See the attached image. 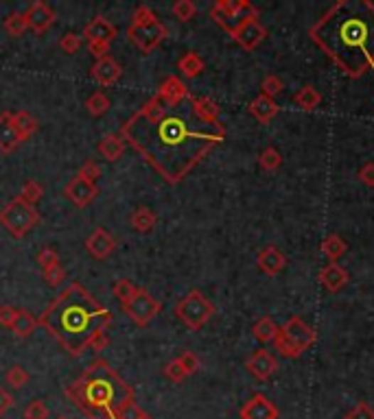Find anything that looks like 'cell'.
Wrapping results in <instances>:
<instances>
[{
	"label": "cell",
	"mask_w": 374,
	"mask_h": 419,
	"mask_svg": "<svg viewBox=\"0 0 374 419\" xmlns=\"http://www.w3.org/2000/svg\"><path fill=\"white\" fill-rule=\"evenodd\" d=\"M357 179L368 186V188H374V162H365L359 170H357Z\"/></svg>",
	"instance_id": "obj_50"
},
{
	"label": "cell",
	"mask_w": 374,
	"mask_h": 419,
	"mask_svg": "<svg viewBox=\"0 0 374 419\" xmlns=\"http://www.w3.org/2000/svg\"><path fill=\"white\" fill-rule=\"evenodd\" d=\"M278 415L280 413H278L276 404L263 393L252 396L239 410L241 419H278Z\"/></svg>",
	"instance_id": "obj_17"
},
{
	"label": "cell",
	"mask_w": 374,
	"mask_h": 419,
	"mask_svg": "<svg viewBox=\"0 0 374 419\" xmlns=\"http://www.w3.org/2000/svg\"><path fill=\"white\" fill-rule=\"evenodd\" d=\"M343 419H374V408L368 402H359L357 406H353Z\"/></svg>",
	"instance_id": "obj_47"
},
{
	"label": "cell",
	"mask_w": 374,
	"mask_h": 419,
	"mask_svg": "<svg viewBox=\"0 0 374 419\" xmlns=\"http://www.w3.org/2000/svg\"><path fill=\"white\" fill-rule=\"evenodd\" d=\"M36 327H38V317L31 310L20 308L18 317H16V321H14V325L9 327V330L14 332L16 339H28L36 332Z\"/></svg>",
	"instance_id": "obj_26"
},
{
	"label": "cell",
	"mask_w": 374,
	"mask_h": 419,
	"mask_svg": "<svg viewBox=\"0 0 374 419\" xmlns=\"http://www.w3.org/2000/svg\"><path fill=\"white\" fill-rule=\"evenodd\" d=\"M38 262L42 266V271H48V268H53V266H60V254H57L53 247H44L38 254Z\"/></svg>",
	"instance_id": "obj_43"
},
{
	"label": "cell",
	"mask_w": 374,
	"mask_h": 419,
	"mask_svg": "<svg viewBox=\"0 0 374 419\" xmlns=\"http://www.w3.org/2000/svg\"><path fill=\"white\" fill-rule=\"evenodd\" d=\"M320 251L331 260V262H337L343 254L348 251V245H346V241L339 236V234H328L324 241H322V245H320Z\"/></svg>",
	"instance_id": "obj_31"
},
{
	"label": "cell",
	"mask_w": 374,
	"mask_h": 419,
	"mask_svg": "<svg viewBox=\"0 0 374 419\" xmlns=\"http://www.w3.org/2000/svg\"><path fill=\"white\" fill-rule=\"evenodd\" d=\"M136 290H138V286H136V284H132L129 280H119L117 284H114V288H112L114 297L119 299L121 306H125V304L129 302V299L136 295Z\"/></svg>",
	"instance_id": "obj_38"
},
{
	"label": "cell",
	"mask_w": 374,
	"mask_h": 419,
	"mask_svg": "<svg viewBox=\"0 0 374 419\" xmlns=\"http://www.w3.org/2000/svg\"><path fill=\"white\" fill-rule=\"evenodd\" d=\"M5 380L11 388H22L28 382V371L22 365H11L5 374Z\"/></svg>",
	"instance_id": "obj_40"
},
{
	"label": "cell",
	"mask_w": 374,
	"mask_h": 419,
	"mask_svg": "<svg viewBox=\"0 0 374 419\" xmlns=\"http://www.w3.org/2000/svg\"><path fill=\"white\" fill-rule=\"evenodd\" d=\"M204 68H206V64H204V59H201L197 53H184L182 57H180V62H178V70L182 72V77H186V79H195V77H199L201 72H204Z\"/></svg>",
	"instance_id": "obj_28"
},
{
	"label": "cell",
	"mask_w": 374,
	"mask_h": 419,
	"mask_svg": "<svg viewBox=\"0 0 374 419\" xmlns=\"http://www.w3.org/2000/svg\"><path fill=\"white\" fill-rule=\"evenodd\" d=\"M282 87H284V83L278 75H267L261 83V94H265L269 99H276L282 92Z\"/></svg>",
	"instance_id": "obj_41"
},
{
	"label": "cell",
	"mask_w": 374,
	"mask_h": 419,
	"mask_svg": "<svg viewBox=\"0 0 374 419\" xmlns=\"http://www.w3.org/2000/svg\"><path fill=\"white\" fill-rule=\"evenodd\" d=\"M117 26H114L109 20H105L103 16H95L83 28V38L88 42V50L101 59L105 55H109V46L117 40Z\"/></svg>",
	"instance_id": "obj_10"
},
{
	"label": "cell",
	"mask_w": 374,
	"mask_h": 419,
	"mask_svg": "<svg viewBox=\"0 0 374 419\" xmlns=\"http://www.w3.org/2000/svg\"><path fill=\"white\" fill-rule=\"evenodd\" d=\"M123 310L127 312V317H129L136 325L147 327V325L162 312V302H158V299H156L147 288H138L136 295L123 306Z\"/></svg>",
	"instance_id": "obj_11"
},
{
	"label": "cell",
	"mask_w": 374,
	"mask_h": 419,
	"mask_svg": "<svg viewBox=\"0 0 374 419\" xmlns=\"http://www.w3.org/2000/svg\"><path fill=\"white\" fill-rule=\"evenodd\" d=\"M66 398L90 419H107L117 408L134 400V388L105 361H95L66 386Z\"/></svg>",
	"instance_id": "obj_4"
},
{
	"label": "cell",
	"mask_w": 374,
	"mask_h": 419,
	"mask_svg": "<svg viewBox=\"0 0 374 419\" xmlns=\"http://www.w3.org/2000/svg\"><path fill=\"white\" fill-rule=\"evenodd\" d=\"M26 28H28V24H26L24 11H22V13H20V11L9 13V16L5 18V31H7L11 38H20V36H24Z\"/></svg>",
	"instance_id": "obj_35"
},
{
	"label": "cell",
	"mask_w": 374,
	"mask_h": 419,
	"mask_svg": "<svg viewBox=\"0 0 374 419\" xmlns=\"http://www.w3.org/2000/svg\"><path fill=\"white\" fill-rule=\"evenodd\" d=\"M182 107H171L173 111H169L164 103L151 97L119 131L166 184H180L225 138L221 123L206 125L199 121L191 107V99L184 111Z\"/></svg>",
	"instance_id": "obj_1"
},
{
	"label": "cell",
	"mask_w": 374,
	"mask_h": 419,
	"mask_svg": "<svg viewBox=\"0 0 374 419\" xmlns=\"http://www.w3.org/2000/svg\"><path fill=\"white\" fill-rule=\"evenodd\" d=\"M318 341V332L300 317H289L280 327L274 347L284 358H300L306 349H311Z\"/></svg>",
	"instance_id": "obj_6"
},
{
	"label": "cell",
	"mask_w": 374,
	"mask_h": 419,
	"mask_svg": "<svg viewBox=\"0 0 374 419\" xmlns=\"http://www.w3.org/2000/svg\"><path fill=\"white\" fill-rule=\"evenodd\" d=\"M57 419H68V417H64V415H62V417H57Z\"/></svg>",
	"instance_id": "obj_54"
},
{
	"label": "cell",
	"mask_w": 374,
	"mask_h": 419,
	"mask_svg": "<svg viewBox=\"0 0 374 419\" xmlns=\"http://www.w3.org/2000/svg\"><path fill=\"white\" fill-rule=\"evenodd\" d=\"M20 144H22V140L11 123V111H3L0 114V153L9 156Z\"/></svg>",
	"instance_id": "obj_23"
},
{
	"label": "cell",
	"mask_w": 374,
	"mask_h": 419,
	"mask_svg": "<svg viewBox=\"0 0 374 419\" xmlns=\"http://www.w3.org/2000/svg\"><path fill=\"white\" fill-rule=\"evenodd\" d=\"M230 38H233L243 50H254V48H258L265 42L267 28L261 24V20H258V18H252V20L243 22Z\"/></svg>",
	"instance_id": "obj_13"
},
{
	"label": "cell",
	"mask_w": 374,
	"mask_h": 419,
	"mask_svg": "<svg viewBox=\"0 0 374 419\" xmlns=\"http://www.w3.org/2000/svg\"><path fill=\"white\" fill-rule=\"evenodd\" d=\"M348 271L337 262H328L322 271H320V284L328 290V293H339L348 286Z\"/></svg>",
	"instance_id": "obj_21"
},
{
	"label": "cell",
	"mask_w": 374,
	"mask_h": 419,
	"mask_svg": "<svg viewBox=\"0 0 374 419\" xmlns=\"http://www.w3.org/2000/svg\"><path fill=\"white\" fill-rule=\"evenodd\" d=\"M97 151L105 162H119L125 153V140L119 134H107L99 140Z\"/></svg>",
	"instance_id": "obj_25"
},
{
	"label": "cell",
	"mask_w": 374,
	"mask_h": 419,
	"mask_svg": "<svg viewBox=\"0 0 374 419\" xmlns=\"http://www.w3.org/2000/svg\"><path fill=\"white\" fill-rule=\"evenodd\" d=\"M66 197L77 205V207H88L97 197H99V188L95 182H90V179H85L81 175H75L70 182L66 184L64 188Z\"/></svg>",
	"instance_id": "obj_14"
},
{
	"label": "cell",
	"mask_w": 374,
	"mask_h": 419,
	"mask_svg": "<svg viewBox=\"0 0 374 419\" xmlns=\"http://www.w3.org/2000/svg\"><path fill=\"white\" fill-rule=\"evenodd\" d=\"M81 44H83V40H81V36L79 33H66V36H62V40H60V48L66 53V55H75V53H79V48H81Z\"/></svg>",
	"instance_id": "obj_44"
},
{
	"label": "cell",
	"mask_w": 374,
	"mask_h": 419,
	"mask_svg": "<svg viewBox=\"0 0 374 419\" xmlns=\"http://www.w3.org/2000/svg\"><path fill=\"white\" fill-rule=\"evenodd\" d=\"M11 123H14V127H16V131H18V136H20L22 142L28 140V138H31L38 131V121L28 111H24V109L18 111V114H11Z\"/></svg>",
	"instance_id": "obj_29"
},
{
	"label": "cell",
	"mask_w": 374,
	"mask_h": 419,
	"mask_svg": "<svg viewBox=\"0 0 374 419\" xmlns=\"http://www.w3.org/2000/svg\"><path fill=\"white\" fill-rule=\"evenodd\" d=\"M24 419H48V406L42 400H33L24 408Z\"/></svg>",
	"instance_id": "obj_46"
},
{
	"label": "cell",
	"mask_w": 374,
	"mask_h": 419,
	"mask_svg": "<svg viewBox=\"0 0 374 419\" xmlns=\"http://www.w3.org/2000/svg\"><path fill=\"white\" fill-rule=\"evenodd\" d=\"M210 18L225 33L233 36L243 22L258 18V9L252 3H247V0H217L210 7Z\"/></svg>",
	"instance_id": "obj_9"
},
{
	"label": "cell",
	"mask_w": 374,
	"mask_h": 419,
	"mask_svg": "<svg viewBox=\"0 0 374 419\" xmlns=\"http://www.w3.org/2000/svg\"><path fill=\"white\" fill-rule=\"evenodd\" d=\"M77 175H81V177H85V179H90V182L97 184V179L101 177V166H99L95 160H85Z\"/></svg>",
	"instance_id": "obj_48"
},
{
	"label": "cell",
	"mask_w": 374,
	"mask_h": 419,
	"mask_svg": "<svg viewBox=\"0 0 374 419\" xmlns=\"http://www.w3.org/2000/svg\"><path fill=\"white\" fill-rule=\"evenodd\" d=\"M90 77H92L99 85L109 87V85H114V83H117V81L123 77V68H121V64H119L112 55H105V57L97 59V62L92 64Z\"/></svg>",
	"instance_id": "obj_18"
},
{
	"label": "cell",
	"mask_w": 374,
	"mask_h": 419,
	"mask_svg": "<svg viewBox=\"0 0 374 419\" xmlns=\"http://www.w3.org/2000/svg\"><path fill=\"white\" fill-rule=\"evenodd\" d=\"M278 323L272 317H261L252 325V334L261 341V343H274L278 337Z\"/></svg>",
	"instance_id": "obj_30"
},
{
	"label": "cell",
	"mask_w": 374,
	"mask_h": 419,
	"mask_svg": "<svg viewBox=\"0 0 374 419\" xmlns=\"http://www.w3.org/2000/svg\"><path fill=\"white\" fill-rule=\"evenodd\" d=\"M213 315L215 306L201 290H191L176 304V317L193 332L201 330L213 319Z\"/></svg>",
	"instance_id": "obj_8"
},
{
	"label": "cell",
	"mask_w": 374,
	"mask_h": 419,
	"mask_svg": "<svg viewBox=\"0 0 374 419\" xmlns=\"http://www.w3.org/2000/svg\"><path fill=\"white\" fill-rule=\"evenodd\" d=\"M129 223H132V227H134L138 234H149V232L156 227L158 217L154 214V210H151V207L140 205V207H136V210H134V214L129 217Z\"/></svg>",
	"instance_id": "obj_27"
},
{
	"label": "cell",
	"mask_w": 374,
	"mask_h": 419,
	"mask_svg": "<svg viewBox=\"0 0 374 419\" xmlns=\"http://www.w3.org/2000/svg\"><path fill=\"white\" fill-rule=\"evenodd\" d=\"M245 369L256 380H269L278 371V358L269 349H256L245 363Z\"/></svg>",
	"instance_id": "obj_16"
},
{
	"label": "cell",
	"mask_w": 374,
	"mask_h": 419,
	"mask_svg": "<svg viewBox=\"0 0 374 419\" xmlns=\"http://www.w3.org/2000/svg\"><path fill=\"white\" fill-rule=\"evenodd\" d=\"M256 264H258V268H261L265 276H272L274 278V276H278V273L284 271L287 258H284V254L276 245H267V247H263L261 251H258Z\"/></svg>",
	"instance_id": "obj_20"
},
{
	"label": "cell",
	"mask_w": 374,
	"mask_h": 419,
	"mask_svg": "<svg viewBox=\"0 0 374 419\" xmlns=\"http://www.w3.org/2000/svg\"><path fill=\"white\" fill-rule=\"evenodd\" d=\"M42 223L38 207L26 203L20 197H14L3 210H0V225H3L14 238H24L31 229Z\"/></svg>",
	"instance_id": "obj_7"
},
{
	"label": "cell",
	"mask_w": 374,
	"mask_h": 419,
	"mask_svg": "<svg viewBox=\"0 0 374 419\" xmlns=\"http://www.w3.org/2000/svg\"><path fill=\"white\" fill-rule=\"evenodd\" d=\"M109 97L105 92H101V89H97V92H92L88 99H85V111H88L90 116H103L107 109H109Z\"/></svg>",
	"instance_id": "obj_33"
},
{
	"label": "cell",
	"mask_w": 374,
	"mask_h": 419,
	"mask_svg": "<svg viewBox=\"0 0 374 419\" xmlns=\"http://www.w3.org/2000/svg\"><path fill=\"white\" fill-rule=\"evenodd\" d=\"M20 199H24L26 203H31L36 205L38 201L44 199V186L40 182H36V179H26V182L22 184V190L18 195Z\"/></svg>",
	"instance_id": "obj_34"
},
{
	"label": "cell",
	"mask_w": 374,
	"mask_h": 419,
	"mask_svg": "<svg viewBox=\"0 0 374 419\" xmlns=\"http://www.w3.org/2000/svg\"><path fill=\"white\" fill-rule=\"evenodd\" d=\"M145 415H147V413L136 404V400H132V402H127V404H123L121 408L114 410L109 417H114V419H142Z\"/></svg>",
	"instance_id": "obj_39"
},
{
	"label": "cell",
	"mask_w": 374,
	"mask_h": 419,
	"mask_svg": "<svg viewBox=\"0 0 374 419\" xmlns=\"http://www.w3.org/2000/svg\"><path fill=\"white\" fill-rule=\"evenodd\" d=\"M247 111L254 116V121H258L261 125H267V123H272V118L278 116L280 105L276 103V99H269V97H265V94H258V97L247 105Z\"/></svg>",
	"instance_id": "obj_22"
},
{
	"label": "cell",
	"mask_w": 374,
	"mask_h": 419,
	"mask_svg": "<svg viewBox=\"0 0 374 419\" xmlns=\"http://www.w3.org/2000/svg\"><path fill=\"white\" fill-rule=\"evenodd\" d=\"M11 406H14V396L7 391V388L0 386V417H3Z\"/></svg>",
	"instance_id": "obj_52"
},
{
	"label": "cell",
	"mask_w": 374,
	"mask_h": 419,
	"mask_svg": "<svg viewBox=\"0 0 374 419\" xmlns=\"http://www.w3.org/2000/svg\"><path fill=\"white\" fill-rule=\"evenodd\" d=\"M114 249H117V238L103 227H97L88 238H85V251L97 260H105L107 256L114 254Z\"/></svg>",
	"instance_id": "obj_19"
},
{
	"label": "cell",
	"mask_w": 374,
	"mask_h": 419,
	"mask_svg": "<svg viewBox=\"0 0 374 419\" xmlns=\"http://www.w3.org/2000/svg\"><path fill=\"white\" fill-rule=\"evenodd\" d=\"M16 317H18V310L14 306H0V325L11 327Z\"/></svg>",
	"instance_id": "obj_51"
},
{
	"label": "cell",
	"mask_w": 374,
	"mask_h": 419,
	"mask_svg": "<svg viewBox=\"0 0 374 419\" xmlns=\"http://www.w3.org/2000/svg\"><path fill=\"white\" fill-rule=\"evenodd\" d=\"M109 323L112 312L79 282H70L38 317V325L75 358L88 352L92 341L107 332Z\"/></svg>",
	"instance_id": "obj_3"
},
{
	"label": "cell",
	"mask_w": 374,
	"mask_h": 419,
	"mask_svg": "<svg viewBox=\"0 0 374 419\" xmlns=\"http://www.w3.org/2000/svg\"><path fill=\"white\" fill-rule=\"evenodd\" d=\"M171 13L180 22H191L197 16V7L193 0H178V3H173V7H171Z\"/></svg>",
	"instance_id": "obj_37"
},
{
	"label": "cell",
	"mask_w": 374,
	"mask_h": 419,
	"mask_svg": "<svg viewBox=\"0 0 374 419\" xmlns=\"http://www.w3.org/2000/svg\"><path fill=\"white\" fill-rule=\"evenodd\" d=\"M160 103H164V107H180L184 105L193 94L188 92L186 83L176 77V75H169L160 85H158V92L154 94Z\"/></svg>",
	"instance_id": "obj_12"
},
{
	"label": "cell",
	"mask_w": 374,
	"mask_h": 419,
	"mask_svg": "<svg viewBox=\"0 0 374 419\" xmlns=\"http://www.w3.org/2000/svg\"><path fill=\"white\" fill-rule=\"evenodd\" d=\"M294 103H296L300 109H304V111H313L315 107H318V105L322 103V94H320L313 85H304V87H300L298 92H296Z\"/></svg>",
	"instance_id": "obj_32"
},
{
	"label": "cell",
	"mask_w": 374,
	"mask_h": 419,
	"mask_svg": "<svg viewBox=\"0 0 374 419\" xmlns=\"http://www.w3.org/2000/svg\"><path fill=\"white\" fill-rule=\"evenodd\" d=\"M44 280H46V284H48V286H60V284L66 280V271L62 268V264H60V266L48 268V271H44Z\"/></svg>",
	"instance_id": "obj_49"
},
{
	"label": "cell",
	"mask_w": 374,
	"mask_h": 419,
	"mask_svg": "<svg viewBox=\"0 0 374 419\" xmlns=\"http://www.w3.org/2000/svg\"><path fill=\"white\" fill-rule=\"evenodd\" d=\"M142 419H154V417H149V415H145V417H142Z\"/></svg>",
	"instance_id": "obj_53"
},
{
	"label": "cell",
	"mask_w": 374,
	"mask_h": 419,
	"mask_svg": "<svg viewBox=\"0 0 374 419\" xmlns=\"http://www.w3.org/2000/svg\"><path fill=\"white\" fill-rule=\"evenodd\" d=\"M164 376H166V380H171V382H184L188 376H186V371L182 369V365H180V361L176 358V361H171V363H166L164 365Z\"/></svg>",
	"instance_id": "obj_45"
},
{
	"label": "cell",
	"mask_w": 374,
	"mask_h": 419,
	"mask_svg": "<svg viewBox=\"0 0 374 419\" xmlns=\"http://www.w3.org/2000/svg\"><path fill=\"white\" fill-rule=\"evenodd\" d=\"M309 36L348 77L374 68V5L368 0L335 3Z\"/></svg>",
	"instance_id": "obj_2"
},
{
	"label": "cell",
	"mask_w": 374,
	"mask_h": 419,
	"mask_svg": "<svg viewBox=\"0 0 374 419\" xmlns=\"http://www.w3.org/2000/svg\"><path fill=\"white\" fill-rule=\"evenodd\" d=\"M169 36V28L156 18V13L147 7L142 5L134 11L132 16V24L127 28V38L129 42L140 50V53H154Z\"/></svg>",
	"instance_id": "obj_5"
},
{
	"label": "cell",
	"mask_w": 374,
	"mask_h": 419,
	"mask_svg": "<svg viewBox=\"0 0 374 419\" xmlns=\"http://www.w3.org/2000/svg\"><path fill=\"white\" fill-rule=\"evenodd\" d=\"M258 164H261V168L263 170H278L280 166H282V156H280V151L278 148H274V146H267L265 151L258 156Z\"/></svg>",
	"instance_id": "obj_36"
},
{
	"label": "cell",
	"mask_w": 374,
	"mask_h": 419,
	"mask_svg": "<svg viewBox=\"0 0 374 419\" xmlns=\"http://www.w3.org/2000/svg\"><path fill=\"white\" fill-rule=\"evenodd\" d=\"M178 361H180V365H182V369L186 371V376H193V374H197V369H199V356L195 354V352H191V349H186V352H182L180 356H178Z\"/></svg>",
	"instance_id": "obj_42"
},
{
	"label": "cell",
	"mask_w": 374,
	"mask_h": 419,
	"mask_svg": "<svg viewBox=\"0 0 374 419\" xmlns=\"http://www.w3.org/2000/svg\"><path fill=\"white\" fill-rule=\"evenodd\" d=\"M191 107L195 111V116L201 123L206 125H219V116H221V107L210 99V97H191Z\"/></svg>",
	"instance_id": "obj_24"
},
{
	"label": "cell",
	"mask_w": 374,
	"mask_h": 419,
	"mask_svg": "<svg viewBox=\"0 0 374 419\" xmlns=\"http://www.w3.org/2000/svg\"><path fill=\"white\" fill-rule=\"evenodd\" d=\"M24 18H26L28 28H31L36 36H42V33H46L48 28L55 24L57 13L46 3H42V0H36V3H31V5L26 7Z\"/></svg>",
	"instance_id": "obj_15"
}]
</instances>
